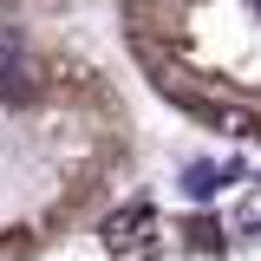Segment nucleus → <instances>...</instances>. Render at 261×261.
<instances>
[{
  "label": "nucleus",
  "mask_w": 261,
  "mask_h": 261,
  "mask_svg": "<svg viewBox=\"0 0 261 261\" xmlns=\"http://www.w3.org/2000/svg\"><path fill=\"white\" fill-rule=\"evenodd\" d=\"M150 222H157V209H150V202H130L124 216H111V222H105V242H111V248H130V242H144V235H150Z\"/></svg>",
  "instance_id": "nucleus-1"
},
{
  "label": "nucleus",
  "mask_w": 261,
  "mask_h": 261,
  "mask_svg": "<svg viewBox=\"0 0 261 261\" xmlns=\"http://www.w3.org/2000/svg\"><path fill=\"white\" fill-rule=\"evenodd\" d=\"M0 98H7V105H27L33 98V72H20V59H13V72L0 65Z\"/></svg>",
  "instance_id": "nucleus-2"
},
{
  "label": "nucleus",
  "mask_w": 261,
  "mask_h": 261,
  "mask_svg": "<svg viewBox=\"0 0 261 261\" xmlns=\"http://www.w3.org/2000/svg\"><path fill=\"white\" fill-rule=\"evenodd\" d=\"M183 183H190V196H209V190H216V170H190Z\"/></svg>",
  "instance_id": "nucleus-3"
}]
</instances>
